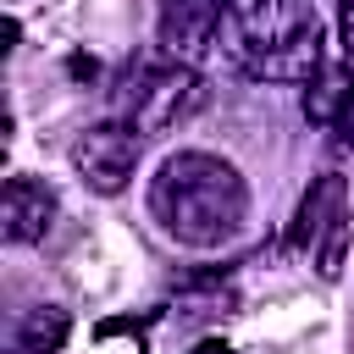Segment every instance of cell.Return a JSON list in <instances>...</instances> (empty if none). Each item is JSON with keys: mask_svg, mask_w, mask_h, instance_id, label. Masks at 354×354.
<instances>
[{"mask_svg": "<svg viewBox=\"0 0 354 354\" xmlns=\"http://www.w3.org/2000/svg\"><path fill=\"white\" fill-rule=\"evenodd\" d=\"M61 337H66V310H55V304H33V310L11 326L6 354H55Z\"/></svg>", "mask_w": 354, "mask_h": 354, "instance_id": "9c48e42d", "label": "cell"}, {"mask_svg": "<svg viewBox=\"0 0 354 354\" xmlns=\"http://www.w3.org/2000/svg\"><path fill=\"white\" fill-rule=\"evenodd\" d=\"M304 116L321 127H354V77L348 66H315V83L304 94Z\"/></svg>", "mask_w": 354, "mask_h": 354, "instance_id": "ba28073f", "label": "cell"}, {"mask_svg": "<svg viewBox=\"0 0 354 354\" xmlns=\"http://www.w3.org/2000/svg\"><path fill=\"white\" fill-rule=\"evenodd\" d=\"M238 61L271 83L315 77L321 66L315 0H249L238 17Z\"/></svg>", "mask_w": 354, "mask_h": 354, "instance_id": "7a4b0ae2", "label": "cell"}, {"mask_svg": "<svg viewBox=\"0 0 354 354\" xmlns=\"http://www.w3.org/2000/svg\"><path fill=\"white\" fill-rule=\"evenodd\" d=\"M337 33H343V50L354 55V0H343V6H337Z\"/></svg>", "mask_w": 354, "mask_h": 354, "instance_id": "30bf717a", "label": "cell"}, {"mask_svg": "<svg viewBox=\"0 0 354 354\" xmlns=\"http://www.w3.org/2000/svg\"><path fill=\"white\" fill-rule=\"evenodd\" d=\"M227 17H232V0H160V50L177 61H194L216 44Z\"/></svg>", "mask_w": 354, "mask_h": 354, "instance_id": "277c9868", "label": "cell"}, {"mask_svg": "<svg viewBox=\"0 0 354 354\" xmlns=\"http://www.w3.org/2000/svg\"><path fill=\"white\" fill-rule=\"evenodd\" d=\"M72 166L94 194H122L133 166H138V127L133 122H100L88 133H77Z\"/></svg>", "mask_w": 354, "mask_h": 354, "instance_id": "3957f363", "label": "cell"}, {"mask_svg": "<svg viewBox=\"0 0 354 354\" xmlns=\"http://www.w3.org/2000/svg\"><path fill=\"white\" fill-rule=\"evenodd\" d=\"M55 216V194L39 177H6V199H0V227L11 243H33L50 232Z\"/></svg>", "mask_w": 354, "mask_h": 354, "instance_id": "8992f818", "label": "cell"}, {"mask_svg": "<svg viewBox=\"0 0 354 354\" xmlns=\"http://www.w3.org/2000/svg\"><path fill=\"white\" fill-rule=\"evenodd\" d=\"M321 232H348V216H343V177H321L304 205H299V221H293V243L299 249H315Z\"/></svg>", "mask_w": 354, "mask_h": 354, "instance_id": "52a82bcc", "label": "cell"}, {"mask_svg": "<svg viewBox=\"0 0 354 354\" xmlns=\"http://www.w3.org/2000/svg\"><path fill=\"white\" fill-rule=\"evenodd\" d=\"M149 210L155 221L188 243V249H221L243 232L249 216V188L243 177L205 149H183L171 160H160L155 183H149Z\"/></svg>", "mask_w": 354, "mask_h": 354, "instance_id": "6da1fadb", "label": "cell"}, {"mask_svg": "<svg viewBox=\"0 0 354 354\" xmlns=\"http://www.w3.org/2000/svg\"><path fill=\"white\" fill-rule=\"evenodd\" d=\"M199 105V77L183 66H160L133 88V127L138 133H160L171 122H183Z\"/></svg>", "mask_w": 354, "mask_h": 354, "instance_id": "5b68a950", "label": "cell"}]
</instances>
